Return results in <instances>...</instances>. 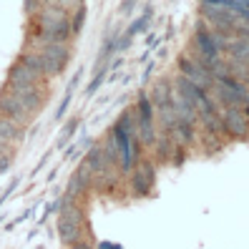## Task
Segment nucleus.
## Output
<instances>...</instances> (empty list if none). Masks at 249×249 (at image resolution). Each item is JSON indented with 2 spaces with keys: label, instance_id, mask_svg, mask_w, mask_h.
<instances>
[{
  "label": "nucleus",
  "instance_id": "nucleus-1",
  "mask_svg": "<svg viewBox=\"0 0 249 249\" xmlns=\"http://www.w3.org/2000/svg\"><path fill=\"white\" fill-rule=\"evenodd\" d=\"M247 86L239 83L237 78H231V76H222V78H216L214 86H212V98L216 101V106L219 108H224V106H244V101H247Z\"/></svg>",
  "mask_w": 249,
  "mask_h": 249
},
{
  "label": "nucleus",
  "instance_id": "nucleus-2",
  "mask_svg": "<svg viewBox=\"0 0 249 249\" xmlns=\"http://www.w3.org/2000/svg\"><path fill=\"white\" fill-rule=\"evenodd\" d=\"M40 58H43V71H46V78H53L58 73H63V68L71 61V48L68 43H48V46H40Z\"/></svg>",
  "mask_w": 249,
  "mask_h": 249
},
{
  "label": "nucleus",
  "instance_id": "nucleus-3",
  "mask_svg": "<svg viewBox=\"0 0 249 249\" xmlns=\"http://www.w3.org/2000/svg\"><path fill=\"white\" fill-rule=\"evenodd\" d=\"M222 113V124H224V134L237 139V141H247L249 139V119L242 106H224L219 108Z\"/></svg>",
  "mask_w": 249,
  "mask_h": 249
},
{
  "label": "nucleus",
  "instance_id": "nucleus-4",
  "mask_svg": "<svg viewBox=\"0 0 249 249\" xmlns=\"http://www.w3.org/2000/svg\"><path fill=\"white\" fill-rule=\"evenodd\" d=\"M0 116L16 121L18 126H28L33 121V111L28 108L18 96H13L10 91H3V96H0Z\"/></svg>",
  "mask_w": 249,
  "mask_h": 249
},
{
  "label": "nucleus",
  "instance_id": "nucleus-5",
  "mask_svg": "<svg viewBox=\"0 0 249 249\" xmlns=\"http://www.w3.org/2000/svg\"><path fill=\"white\" fill-rule=\"evenodd\" d=\"M179 71H181V76H186L192 83H196L199 89H204V91H212V86H214V76L204 68L194 55H181L179 58Z\"/></svg>",
  "mask_w": 249,
  "mask_h": 249
},
{
  "label": "nucleus",
  "instance_id": "nucleus-6",
  "mask_svg": "<svg viewBox=\"0 0 249 249\" xmlns=\"http://www.w3.org/2000/svg\"><path fill=\"white\" fill-rule=\"evenodd\" d=\"M154 174H156L154 161H143V159L136 161L134 171H131V189H134V194H136V196H146V194L151 192L154 179H156Z\"/></svg>",
  "mask_w": 249,
  "mask_h": 249
},
{
  "label": "nucleus",
  "instance_id": "nucleus-7",
  "mask_svg": "<svg viewBox=\"0 0 249 249\" xmlns=\"http://www.w3.org/2000/svg\"><path fill=\"white\" fill-rule=\"evenodd\" d=\"M5 91H10L13 96H18L23 104L31 108L33 113L43 106V101H46V91H43V83L40 86H18V83H8Z\"/></svg>",
  "mask_w": 249,
  "mask_h": 249
},
{
  "label": "nucleus",
  "instance_id": "nucleus-8",
  "mask_svg": "<svg viewBox=\"0 0 249 249\" xmlns=\"http://www.w3.org/2000/svg\"><path fill=\"white\" fill-rule=\"evenodd\" d=\"M91 181H93V177H91V171H89V166H81L76 174L71 177V181H68V189H66V199H73V201H78L81 196H86L89 194V189H91Z\"/></svg>",
  "mask_w": 249,
  "mask_h": 249
},
{
  "label": "nucleus",
  "instance_id": "nucleus-9",
  "mask_svg": "<svg viewBox=\"0 0 249 249\" xmlns=\"http://www.w3.org/2000/svg\"><path fill=\"white\" fill-rule=\"evenodd\" d=\"M43 81H46V76H40L38 71L28 68L25 63H16L10 66V73H8V83H18V86H40Z\"/></svg>",
  "mask_w": 249,
  "mask_h": 249
},
{
  "label": "nucleus",
  "instance_id": "nucleus-10",
  "mask_svg": "<svg viewBox=\"0 0 249 249\" xmlns=\"http://www.w3.org/2000/svg\"><path fill=\"white\" fill-rule=\"evenodd\" d=\"M171 106L177 111V116L186 124H199V108L194 106V101H189L186 96H181L179 91H171Z\"/></svg>",
  "mask_w": 249,
  "mask_h": 249
},
{
  "label": "nucleus",
  "instance_id": "nucleus-11",
  "mask_svg": "<svg viewBox=\"0 0 249 249\" xmlns=\"http://www.w3.org/2000/svg\"><path fill=\"white\" fill-rule=\"evenodd\" d=\"M58 234H61V239L71 247H81V237H83V222H73V219H63L58 222Z\"/></svg>",
  "mask_w": 249,
  "mask_h": 249
},
{
  "label": "nucleus",
  "instance_id": "nucleus-12",
  "mask_svg": "<svg viewBox=\"0 0 249 249\" xmlns=\"http://www.w3.org/2000/svg\"><path fill=\"white\" fill-rule=\"evenodd\" d=\"M174 146H177V141L171 139L169 131H164V134H159L154 146H151V151H154V161L156 164H166V161H171L174 156Z\"/></svg>",
  "mask_w": 249,
  "mask_h": 249
},
{
  "label": "nucleus",
  "instance_id": "nucleus-13",
  "mask_svg": "<svg viewBox=\"0 0 249 249\" xmlns=\"http://www.w3.org/2000/svg\"><path fill=\"white\" fill-rule=\"evenodd\" d=\"M23 128L25 126H18L16 121L0 116V146H16V143H20L25 139L23 136Z\"/></svg>",
  "mask_w": 249,
  "mask_h": 249
},
{
  "label": "nucleus",
  "instance_id": "nucleus-14",
  "mask_svg": "<svg viewBox=\"0 0 249 249\" xmlns=\"http://www.w3.org/2000/svg\"><path fill=\"white\" fill-rule=\"evenodd\" d=\"M171 139L177 141V143H184V146H192V143H196V126L194 124H186V121H177V126H174L171 131Z\"/></svg>",
  "mask_w": 249,
  "mask_h": 249
},
{
  "label": "nucleus",
  "instance_id": "nucleus-15",
  "mask_svg": "<svg viewBox=\"0 0 249 249\" xmlns=\"http://www.w3.org/2000/svg\"><path fill=\"white\" fill-rule=\"evenodd\" d=\"M229 58L231 61H242L249 63V36H234L231 46H229Z\"/></svg>",
  "mask_w": 249,
  "mask_h": 249
},
{
  "label": "nucleus",
  "instance_id": "nucleus-16",
  "mask_svg": "<svg viewBox=\"0 0 249 249\" xmlns=\"http://www.w3.org/2000/svg\"><path fill=\"white\" fill-rule=\"evenodd\" d=\"M227 66H229V76L231 78H237L239 83H244V86H249V63H242V61H227Z\"/></svg>",
  "mask_w": 249,
  "mask_h": 249
},
{
  "label": "nucleus",
  "instance_id": "nucleus-17",
  "mask_svg": "<svg viewBox=\"0 0 249 249\" xmlns=\"http://www.w3.org/2000/svg\"><path fill=\"white\" fill-rule=\"evenodd\" d=\"M20 63H25L28 68H33V71H38L40 76H46V71H43V58H40V53H23L20 58H18Z\"/></svg>",
  "mask_w": 249,
  "mask_h": 249
},
{
  "label": "nucleus",
  "instance_id": "nucleus-18",
  "mask_svg": "<svg viewBox=\"0 0 249 249\" xmlns=\"http://www.w3.org/2000/svg\"><path fill=\"white\" fill-rule=\"evenodd\" d=\"M83 20H86V8L81 5V8H76V13L71 16V28H73V36L81 33V25H83Z\"/></svg>",
  "mask_w": 249,
  "mask_h": 249
},
{
  "label": "nucleus",
  "instance_id": "nucleus-19",
  "mask_svg": "<svg viewBox=\"0 0 249 249\" xmlns=\"http://www.w3.org/2000/svg\"><path fill=\"white\" fill-rule=\"evenodd\" d=\"M43 5H46L43 0H25V13H28V16H36Z\"/></svg>",
  "mask_w": 249,
  "mask_h": 249
},
{
  "label": "nucleus",
  "instance_id": "nucleus-20",
  "mask_svg": "<svg viewBox=\"0 0 249 249\" xmlns=\"http://www.w3.org/2000/svg\"><path fill=\"white\" fill-rule=\"evenodd\" d=\"M146 23H149V16H143L141 20H136L134 25H131V31H128V36H134V33H139V31H141V28H143Z\"/></svg>",
  "mask_w": 249,
  "mask_h": 249
},
{
  "label": "nucleus",
  "instance_id": "nucleus-21",
  "mask_svg": "<svg viewBox=\"0 0 249 249\" xmlns=\"http://www.w3.org/2000/svg\"><path fill=\"white\" fill-rule=\"evenodd\" d=\"M101 81H104V73H98V76H96V81L91 83V89H89V93H93V91L98 89V86H101Z\"/></svg>",
  "mask_w": 249,
  "mask_h": 249
},
{
  "label": "nucleus",
  "instance_id": "nucleus-22",
  "mask_svg": "<svg viewBox=\"0 0 249 249\" xmlns=\"http://www.w3.org/2000/svg\"><path fill=\"white\" fill-rule=\"evenodd\" d=\"M244 106H249V91H247V101H244Z\"/></svg>",
  "mask_w": 249,
  "mask_h": 249
}]
</instances>
